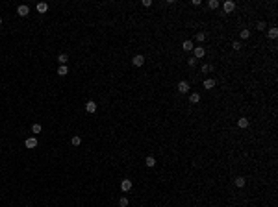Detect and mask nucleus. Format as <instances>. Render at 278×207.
Returning a JSON list of instances; mask_svg holds the SVG:
<instances>
[{
  "instance_id": "f257e3e1",
  "label": "nucleus",
  "mask_w": 278,
  "mask_h": 207,
  "mask_svg": "<svg viewBox=\"0 0 278 207\" xmlns=\"http://www.w3.org/2000/svg\"><path fill=\"white\" fill-rule=\"evenodd\" d=\"M17 15H19V17H28V15H30V8H28V6H24V4L19 6V8H17Z\"/></svg>"
},
{
  "instance_id": "f03ea898",
  "label": "nucleus",
  "mask_w": 278,
  "mask_h": 207,
  "mask_svg": "<svg viewBox=\"0 0 278 207\" xmlns=\"http://www.w3.org/2000/svg\"><path fill=\"white\" fill-rule=\"evenodd\" d=\"M193 54H195V56H193L195 59H200V58H204V54H206V50H204L202 46H195V48H193Z\"/></svg>"
},
{
  "instance_id": "7ed1b4c3",
  "label": "nucleus",
  "mask_w": 278,
  "mask_h": 207,
  "mask_svg": "<svg viewBox=\"0 0 278 207\" xmlns=\"http://www.w3.org/2000/svg\"><path fill=\"white\" fill-rule=\"evenodd\" d=\"M222 9H224L226 13H232V11L235 9V2H232V0H228V2H224V4H222Z\"/></svg>"
},
{
  "instance_id": "20e7f679",
  "label": "nucleus",
  "mask_w": 278,
  "mask_h": 207,
  "mask_svg": "<svg viewBox=\"0 0 278 207\" xmlns=\"http://www.w3.org/2000/svg\"><path fill=\"white\" fill-rule=\"evenodd\" d=\"M24 146L26 148H35L37 146V139L35 137H28V139L24 141Z\"/></svg>"
},
{
  "instance_id": "39448f33",
  "label": "nucleus",
  "mask_w": 278,
  "mask_h": 207,
  "mask_svg": "<svg viewBox=\"0 0 278 207\" xmlns=\"http://www.w3.org/2000/svg\"><path fill=\"white\" fill-rule=\"evenodd\" d=\"M132 63H134V67H141L145 63V58L141 56V54H137V56H134V59H132Z\"/></svg>"
},
{
  "instance_id": "423d86ee",
  "label": "nucleus",
  "mask_w": 278,
  "mask_h": 207,
  "mask_svg": "<svg viewBox=\"0 0 278 207\" xmlns=\"http://www.w3.org/2000/svg\"><path fill=\"white\" fill-rule=\"evenodd\" d=\"M121 190H122V192L132 190V181H130V179H122V183H121Z\"/></svg>"
},
{
  "instance_id": "0eeeda50",
  "label": "nucleus",
  "mask_w": 278,
  "mask_h": 207,
  "mask_svg": "<svg viewBox=\"0 0 278 207\" xmlns=\"http://www.w3.org/2000/svg\"><path fill=\"white\" fill-rule=\"evenodd\" d=\"M187 91H189V83H187V81H180V83H178V93L185 94Z\"/></svg>"
},
{
  "instance_id": "6e6552de",
  "label": "nucleus",
  "mask_w": 278,
  "mask_h": 207,
  "mask_svg": "<svg viewBox=\"0 0 278 207\" xmlns=\"http://www.w3.org/2000/svg\"><path fill=\"white\" fill-rule=\"evenodd\" d=\"M85 111H87V113H95V111H96V104H95L93 100H89V102L85 104Z\"/></svg>"
},
{
  "instance_id": "1a4fd4ad",
  "label": "nucleus",
  "mask_w": 278,
  "mask_h": 207,
  "mask_svg": "<svg viewBox=\"0 0 278 207\" xmlns=\"http://www.w3.org/2000/svg\"><path fill=\"white\" fill-rule=\"evenodd\" d=\"M182 48H184L185 52H189V50H193V48H195V45H193V41H191V39H187V41H184V43H182Z\"/></svg>"
},
{
  "instance_id": "9d476101",
  "label": "nucleus",
  "mask_w": 278,
  "mask_h": 207,
  "mask_svg": "<svg viewBox=\"0 0 278 207\" xmlns=\"http://www.w3.org/2000/svg\"><path fill=\"white\" fill-rule=\"evenodd\" d=\"M37 11H39V13H46V11H48V4H46V2H39V4H37Z\"/></svg>"
},
{
  "instance_id": "9b49d317",
  "label": "nucleus",
  "mask_w": 278,
  "mask_h": 207,
  "mask_svg": "<svg viewBox=\"0 0 278 207\" xmlns=\"http://www.w3.org/2000/svg\"><path fill=\"white\" fill-rule=\"evenodd\" d=\"M204 89H213L215 87V80H211V78H208V80H204Z\"/></svg>"
},
{
  "instance_id": "f8f14e48",
  "label": "nucleus",
  "mask_w": 278,
  "mask_h": 207,
  "mask_svg": "<svg viewBox=\"0 0 278 207\" xmlns=\"http://www.w3.org/2000/svg\"><path fill=\"white\" fill-rule=\"evenodd\" d=\"M145 163H147V167H148V168L156 167V159H154V157H152V155H148L147 159H145Z\"/></svg>"
},
{
  "instance_id": "ddd939ff",
  "label": "nucleus",
  "mask_w": 278,
  "mask_h": 207,
  "mask_svg": "<svg viewBox=\"0 0 278 207\" xmlns=\"http://www.w3.org/2000/svg\"><path fill=\"white\" fill-rule=\"evenodd\" d=\"M237 126H239V128H248V119H245V116H241V119L237 120Z\"/></svg>"
},
{
  "instance_id": "4468645a",
  "label": "nucleus",
  "mask_w": 278,
  "mask_h": 207,
  "mask_svg": "<svg viewBox=\"0 0 278 207\" xmlns=\"http://www.w3.org/2000/svg\"><path fill=\"white\" fill-rule=\"evenodd\" d=\"M58 74H59V76H67V74H69V68H67L65 65H59V67H58Z\"/></svg>"
},
{
  "instance_id": "2eb2a0df",
  "label": "nucleus",
  "mask_w": 278,
  "mask_h": 207,
  "mask_svg": "<svg viewBox=\"0 0 278 207\" xmlns=\"http://www.w3.org/2000/svg\"><path fill=\"white\" fill-rule=\"evenodd\" d=\"M189 102H191V104H198V102H200V94H198V93H193V94L189 96Z\"/></svg>"
},
{
  "instance_id": "dca6fc26",
  "label": "nucleus",
  "mask_w": 278,
  "mask_h": 207,
  "mask_svg": "<svg viewBox=\"0 0 278 207\" xmlns=\"http://www.w3.org/2000/svg\"><path fill=\"white\" fill-rule=\"evenodd\" d=\"M235 187L237 189H241V187H245V178H235Z\"/></svg>"
},
{
  "instance_id": "f3484780",
  "label": "nucleus",
  "mask_w": 278,
  "mask_h": 207,
  "mask_svg": "<svg viewBox=\"0 0 278 207\" xmlns=\"http://www.w3.org/2000/svg\"><path fill=\"white\" fill-rule=\"evenodd\" d=\"M58 61H59V65H65L67 61H69V56H67V54H59V56H58Z\"/></svg>"
},
{
  "instance_id": "a211bd4d",
  "label": "nucleus",
  "mask_w": 278,
  "mask_h": 207,
  "mask_svg": "<svg viewBox=\"0 0 278 207\" xmlns=\"http://www.w3.org/2000/svg\"><path fill=\"white\" fill-rule=\"evenodd\" d=\"M71 142H72V146H80V144H82V139H80L78 135H74L72 139H71Z\"/></svg>"
},
{
  "instance_id": "6ab92c4d",
  "label": "nucleus",
  "mask_w": 278,
  "mask_h": 207,
  "mask_svg": "<svg viewBox=\"0 0 278 207\" xmlns=\"http://www.w3.org/2000/svg\"><path fill=\"white\" fill-rule=\"evenodd\" d=\"M269 37H271V39H276V37H278V28H271V30H269Z\"/></svg>"
},
{
  "instance_id": "aec40b11",
  "label": "nucleus",
  "mask_w": 278,
  "mask_h": 207,
  "mask_svg": "<svg viewBox=\"0 0 278 207\" xmlns=\"http://www.w3.org/2000/svg\"><path fill=\"white\" fill-rule=\"evenodd\" d=\"M197 41H198V43L206 41V33H204V32H198V33H197Z\"/></svg>"
},
{
  "instance_id": "412c9836",
  "label": "nucleus",
  "mask_w": 278,
  "mask_h": 207,
  "mask_svg": "<svg viewBox=\"0 0 278 207\" xmlns=\"http://www.w3.org/2000/svg\"><path fill=\"white\" fill-rule=\"evenodd\" d=\"M208 6H210L211 9H217V8H219V2H217V0H210V2H208Z\"/></svg>"
},
{
  "instance_id": "4be33fe9",
  "label": "nucleus",
  "mask_w": 278,
  "mask_h": 207,
  "mask_svg": "<svg viewBox=\"0 0 278 207\" xmlns=\"http://www.w3.org/2000/svg\"><path fill=\"white\" fill-rule=\"evenodd\" d=\"M128 203H130L128 198H119V205H121V207H128Z\"/></svg>"
},
{
  "instance_id": "5701e85b",
  "label": "nucleus",
  "mask_w": 278,
  "mask_h": 207,
  "mask_svg": "<svg viewBox=\"0 0 278 207\" xmlns=\"http://www.w3.org/2000/svg\"><path fill=\"white\" fill-rule=\"evenodd\" d=\"M265 28H267V24L263 22V20H260V22L256 24V30H260V32H261V30H265Z\"/></svg>"
},
{
  "instance_id": "b1692460",
  "label": "nucleus",
  "mask_w": 278,
  "mask_h": 207,
  "mask_svg": "<svg viewBox=\"0 0 278 207\" xmlns=\"http://www.w3.org/2000/svg\"><path fill=\"white\" fill-rule=\"evenodd\" d=\"M32 132H33V133H41V124H33V126H32Z\"/></svg>"
},
{
  "instance_id": "393cba45",
  "label": "nucleus",
  "mask_w": 278,
  "mask_h": 207,
  "mask_svg": "<svg viewBox=\"0 0 278 207\" xmlns=\"http://www.w3.org/2000/svg\"><path fill=\"white\" fill-rule=\"evenodd\" d=\"M241 46H243V45L239 43V41H234V43H232V48H234V50H241Z\"/></svg>"
},
{
  "instance_id": "a878e982",
  "label": "nucleus",
  "mask_w": 278,
  "mask_h": 207,
  "mask_svg": "<svg viewBox=\"0 0 278 207\" xmlns=\"http://www.w3.org/2000/svg\"><path fill=\"white\" fill-rule=\"evenodd\" d=\"M250 37V32L248 30H241V39H248Z\"/></svg>"
},
{
  "instance_id": "bb28decb",
  "label": "nucleus",
  "mask_w": 278,
  "mask_h": 207,
  "mask_svg": "<svg viewBox=\"0 0 278 207\" xmlns=\"http://www.w3.org/2000/svg\"><path fill=\"white\" fill-rule=\"evenodd\" d=\"M211 70H213L211 65H202V72H211Z\"/></svg>"
},
{
  "instance_id": "cd10ccee",
  "label": "nucleus",
  "mask_w": 278,
  "mask_h": 207,
  "mask_svg": "<svg viewBox=\"0 0 278 207\" xmlns=\"http://www.w3.org/2000/svg\"><path fill=\"white\" fill-rule=\"evenodd\" d=\"M197 61H198V59L191 58V59H187V65H189V67H195V65H197Z\"/></svg>"
},
{
  "instance_id": "c85d7f7f",
  "label": "nucleus",
  "mask_w": 278,
  "mask_h": 207,
  "mask_svg": "<svg viewBox=\"0 0 278 207\" xmlns=\"http://www.w3.org/2000/svg\"><path fill=\"white\" fill-rule=\"evenodd\" d=\"M143 6H145V8H150V6H152V0H143Z\"/></svg>"
},
{
  "instance_id": "c756f323",
  "label": "nucleus",
  "mask_w": 278,
  "mask_h": 207,
  "mask_svg": "<svg viewBox=\"0 0 278 207\" xmlns=\"http://www.w3.org/2000/svg\"><path fill=\"white\" fill-rule=\"evenodd\" d=\"M0 24H2V17H0Z\"/></svg>"
}]
</instances>
